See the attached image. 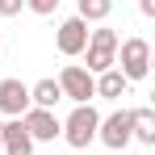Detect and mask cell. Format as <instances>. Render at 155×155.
<instances>
[{
  "label": "cell",
  "instance_id": "cell-13",
  "mask_svg": "<svg viewBox=\"0 0 155 155\" xmlns=\"http://www.w3.org/2000/svg\"><path fill=\"white\" fill-rule=\"evenodd\" d=\"M80 13V21H97V25H105V17H109V13H113V0H80L76 4Z\"/></svg>",
  "mask_w": 155,
  "mask_h": 155
},
{
  "label": "cell",
  "instance_id": "cell-1",
  "mask_svg": "<svg viewBox=\"0 0 155 155\" xmlns=\"http://www.w3.org/2000/svg\"><path fill=\"white\" fill-rule=\"evenodd\" d=\"M97 126H101V113H97L92 105H76V109H71V117H67L63 130H59V138H63L67 147L84 151L88 143H97Z\"/></svg>",
  "mask_w": 155,
  "mask_h": 155
},
{
  "label": "cell",
  "instance_id": "cell-5",
  "mask_svg": "<svg viewBox=\"0 0 155 155\" xmlns=\"http://www.w3.org/2000/svg\"><path fill=\"white\" fill-rule=\"evenodd\" d=\"M97 138H101L109 151H122V147H130V143H134V138H130V109H113L109 117H101Z\"/></svg>",
  "mask_w": 155,
  "mask_h": 155
},
{
  "label": "cell",
  "instance_id": "cell-8",
  "mask_svg": "<svg viewBox=\"0 0 155 155\" xmlns=\"http://www.w3.org/2000/svg\"><path fill=\"white\" fill-rule=\"evenodd\" d=\"M29 109V84H21L17 76L0 80V113L4 117H21Z\"/></svg>",
  "mask_w": 155,
  "mask_h": 155
},
{
  "label": "cell",
  "instance_id": "cell-14",
  "mask_svg": "<svg viewBox=\"0 0 155 155\" xmlns=\"http://www.w3.org/2000/svg\"><path fill=\"white\" fill-rule=\"evenodd\" d=\"M59 4H63V0H25V8H29V13H38V17H51Z\"/></svg>",
  "mask_w": 155,
  "mask_h": 155
},
{
  "label": "cell",
  "instance_id": "cell-15",
  "mask_svg": "<svg viewBox=\"0 0 155 155\" xmlns=\"http://www.w3.org/2000/svg\"><path fill=\"white\" fill-rule=\"evenodd\" d=\"M25 8V0H0V17H17Z\"/></svg>",
  "mask_w": 155,
  "mask_h": 155
},
{
  "label": "cell",
  "instance_id": "cell-6",
  "mask_svg": "<svg viewBox=\"0 0 155 155\" xmlns=\"http://www.w3.org/2000/svg\"><path fill=\"white\" fill-rule=\"evenodd\" d=\"M54 46H59V54H67V59L84 54V46H88V21H80V17H67L63 25L54 29Z\"/></svg>",
  "mask_w": 155,
  "mask_h": 155
},
{
  "label": "cell",
  "instance_id": "cell-16",
  "mask_svg": "<svg viewBox=\"0 0 155 155\" xmlns=\"http://www.w3.org/2000/svg\"><path fill=\"white\" fill-rule=\"evenodd\" d=\"M138 8H143V17H155V0H138Z\"/></svg>",
  "mask_w": 155,
  "mask_h": 155
},
{
  "label": "cell",
  "instance_id": "cell-10",
  "mask_svg": "<svg viewBox=\"0 0 155 155\" xmlns=\"http://www.w3.org/2000/svg\"><path fill=\"white\" fill-rule=\"evenodd\" d=\"M130 138H138L143 147H155V109H130Z\"/></svg>",
  "mask_w": 155,
  "mask_h": 155
},
{
  "label": "cell",
  "instance_id": "cell-2",
  "mask_svg": "<svg viewBox=\"0 0 155 155\" xmlns=\"http://www.w3.org/2000/svg\"><path fill=\"white\" fill-rule=\"evenodd\" d=\"M117 34L109 25H101V29H88V46H84V54H88V76H101V71H109L113 67V59H117Z\"/></svg>",
  "mask_w": 155,
  "mask_h": 155
},
{
  "label": "cell",
  "instance_id": "cell-17",
  "mask_svg": "<svg viewBox=\"0 0 155 155\" xmlns=\"http://www.w3.org/2000/svg\"><path fill=\"white\" fill-rule=\"evenodd\" d=\"M0 143H4V122H0Z\"/></svg>",
  "mask_w": 155,
  "mask_h": 155
},
{
  "label": "cell",
  "instance_id": "cell-12",
  "mask_svg": "<svg viewBox=\"0 0 155 155\" xmlns=\"http://www.w3.org/2000/svg\"><path fill=\"white\" fill-rule=\"evenodd\" d=\"M59 101H63V92H59V84H54L51 76L38 80V84H29V105H34V109H54Z\"/></svg>",
  "mask_w": 155,
  "mask_h": 155
},
{
  "label": "cell",
  "instance_id": "cell-7",
  "mask_svg": "<svg viewBox=\"0 0 155 155\" xmlns=\"http://www.w3.org/2000/svg\"><path fill=\"white\" fill-rule=\"evenodd\" d=\"M21 122H25V130H29L34 143H54L59 130H63V122L54 117V109H34V105L21 113Z\"/></svg>",
  "mask_w": 155,
  "mask_h": 155
},
{
  "label": "cell",
  "instance_id": "cell-3",
  "mask_svg": "<svg viewBox=\"0 0 155 155\" xmlns=\"http://www.w3.org/2000/svg\"><path fill=\"white\" fill-rule=\"evenodd\" d=\"M113 63H122L117 71L134 84V80H147L151 76V42L147 38H126V42H117V59Z\"/></svg>",
  "mask_w": 155,
  "mask_h": 155
},
{
  "label": "cell",
  "instance_id": "cell-11",
  "mask_svg": "<svg viewBox=\"0 0 155 155\" xmlns=\"http://www.w3.org/2000/svg\"><path fill=\"white\" fill-rule=\"evenodd\" d=\"M130 92V80L117 71V67H109V71H101L97 76V97H105V101H122Z\"/></svg>",
  "mask_w": 155,
  "mask_h": 155
},
{
  "label": "cell",
  "instance_id": "cell-4",
  "mask_svg": "<svg viewBox=\"0 0 155 155\" xmlns=\"http://www.w3.org/2000/svg\"><path fill=\"white\" fill-rule=\"evenodd\" d=\"M54 84H59V92L67 101H76V105H92V97H97V76H88L80 63H67Z\"/></svg>",
  "mask_w": 155,
  "mask_h": 155
},
{
  "label": "cell",
  "instance_id": "cell-9",
  "mask_svg": "<svg viewBox=\"0 0 155 155\" xmlns=\"http://www.w3.org/2000/svg\"><path fill=\"white\" fill-rule=\"evenodd\" d=\"M0 155H34V138L21 117H8L4 122V143H0Z\"/></svg>",
  "mask_w": 155,
  "mask_h": 155
}]
</instances>
